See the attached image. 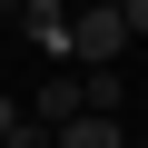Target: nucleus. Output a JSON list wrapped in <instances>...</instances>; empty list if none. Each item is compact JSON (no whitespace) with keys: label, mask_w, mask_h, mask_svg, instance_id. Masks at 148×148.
Instances as JSON below:
<instances>
[{"label":"nucleus","mask_w":148,"mask_h":148,"mask_svg":"<svg viewBox=\"0 0 148 148\" xmlns=\"http://www.w3.org/2000/svg\"><path fill=\"white\" fill-rule=\"evenodd\" d=\"M119 49H128V20H119V0H89V10L69 20V59H79V69H119Z\"/></svg>","instance_id":"f257e3e1"},{"label":"nucleus","mask_w":148,"mask_h":148,"mask_svg":"<svg viewBox=\"0 0 148 148\" xmlns=\"http://www.w3.org/2000/svg\"><path fill=\"white\" fill-rule=\"evenodd\" d=\"M10 20H20V30H30V40H40V49L59 59V69H69V10H59V0H20Z\"/></svg>","instance_id":"f03ea898"},{"label":"nucleus","mask_w":148,"mask_h":148,"mask_svg":"<svg viewBox=\"0 0 148 148\" xmlns=\"http://www.w3.org/2000/svg\"><path fill=\"white\" fill-rule=\"evenodd\" d=\"M79 109H89V99H79V79H69V69H49V89L30 99V119H40V128H69Z\"/></svg>","instance_id":"7ed1b4c3"},{"label":"nucleus","mask_w":148,"mask_h":148,"mask_svg":"<svg viewBox=\"0 0 148 148\" xmlns=\"http://www.w3.org/2000/svg\"><path fill=\"white\" fill-rule=\"evenodd\" d=\"M59 148H128V128H119V119H99V109H79V119L59 128Z\"/></svg>","instance_id":"20e7f679"},{"label":"nucleus","mask_w":148,"mask_h":148,"mask_svg":"<svg viewBox=\"0 0 148 148\" xmlns=\"http://www.w3.org/2000/svg\"><path fill=\"white\" fill-rule=\"evenodd\" d=\"M79 99H89L99 119H119V69H79Z\"/></svg>","instance_id":"39448f33"},{"label":"nucleus","mask_w":148,"mask_h":148,"mask_svg":"<svg viewBox=\"0 0 148 148\" xmlns=\"http://www.w3.org/2000/svg\"><path fill=\"white\" fill-rule=\"evenodd\" d=\"M0 148H59V128H40V119H20V128L0 138Z\"/></svg>","instance_id":"423d86ee"},{"label":"nucleus","mask_w":148,"mask_h":148,"mask_svg":"<svg viewBox=\"0 0 148 148\" xmlns=\"http://www.w3.org/2000/svg\"><path fill=\"white\" fill-rule=\"evenodd\" d=\"M119 20H128V40H148V0H119Z\"/></svg>","instance_id":"0eeeda50"},{"label":"nucleus","mask_w":148,"mask_h":148,"mask_svg":"<svg viewBox=\"0 0 148 148\" xmlns=\"http://www.w3.org/2000/svg\"><path fill=\"white\" fill-rule=\"evenodd\" d=\"M20 119H30V109H20V99H10V89H0V138H10V128H20Z\"/></svg>","instance_id":"6e6552de"},{"label":"nucleus","mask_w":148,"mask_h":148,"mask_svg":"<svg viewBox=\"0 0 148 148\" xmlns=\"http://www.w3.org/2000/svg\"><path fill=\"white\" fill-rule=\"evenodd\" d=\"M0 10H20V0H0Z\"/></svg>","instance_id":"1a4fd4ad"},{"label":"nucleus","mask_w":148,"mask_h":148,"mask_svg":"<svg viewBox=\"0 0 148 148\" xmlns=\"http://www.w3.org/2000/svg\"><path fill=\"white\" fill-rule=\"evenodd\" d=\"M128 148H148V138H128Z\"/></svg>","instance_id":"9d476101"}]
</instances>
